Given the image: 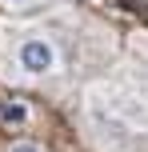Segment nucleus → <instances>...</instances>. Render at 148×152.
Here are the masks:
<instances>
[{
	"label": "nucleus",
	"instance_id": "obj_1",
	"mask_svg": "<svg viewBox=\"0 0 148 152\" xmlns=\"http://www.w3.org/2000/svg\"><path fill=\"white\" fill-rule=\"evenodd\" d=\"M60 64H64L60 44H56L48 32H24V36L16 40V68H20V76L44 80V76L60 72Z\"/></svg>",
	"mask_w": 148,
	"mask_h": 152
},
{
	"label": "nucleus",
	"instance_id": "obj_2",
	"mask_svg": "<svg viewBox=\"0 0 148 152\" xmlns=\"http://www.w3.org/2000/svg\"><path fill=\"white\" fill-rule=\"evenodd\" d=\"M32 112L24 100H0V124H12V128H20V124H28Z\"/></svg>",
	"mask_w": 148,
	"mask_h": 152
},
{
	"label": "nucleus",
	"instance_id": "obj_3",
	"mask_svg": "<svg viewBox=\"0 0 148 152\" xmlns=\"http://www.w3.org/2000/svg\"><path fill=\"white\" fill-rule=\"evenodd\" d=\"M0 4H4L8 12H28V8H36V4H44V0H0Z\"/></svg>",
	"mask_w": 148,
	"mask_h": 152
},
{
	"label": "nucleus",
	"instance_id": "obj_4",
	"mask_svg": "<svg viewBox=\"0 0 148 152\" xmlns=\"http://www.w3.org/2000/svg\"><path fill=\"white\" fill-rule=\"evenodd\" d=\"M8 152H44V148H40V144H32V140H20V144H12Z\"/></svg>",
	"mask_w": 148,
	"mask_h": 152
}]
</instances>
